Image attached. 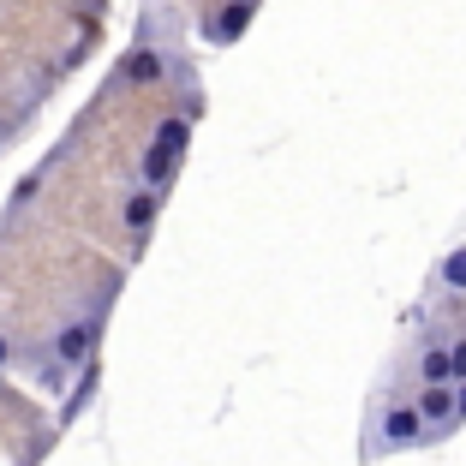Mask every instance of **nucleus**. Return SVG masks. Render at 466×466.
<instances>
[{
  "label": "nucleus",
  "instance_id": "nucleus-1",
  "mask_svg": "<svg viewBox=\"0 0 466 466\" xmlns=\"http://www.w3.org/2000/svg\"><path fill=\"white\" fill-rule=\"evenodd\" d=\"M431 437V425L419 419V400H383L377 425H370V454H395V449H419Z\"/></svg>",
  "mask_w": 466,
  "mask_h": 466
},
{
  "label": "nucleus",
  "instance_id": "nucleus-2",
  "mask_svg": "<svg viewBox=\"0 0 466 466\" xmlns=\"http://www.w3.org/2000/svg\"><path fill=\"white\" fill-rule=\"evenodd\" d=\"M419 419L437 431H454L461 425V383H437V389H419Z\"/></svg>",
  "mask_w": 466,
  "mask_h": 466
},
{
  "label": "nucleus",
  "instance_id": "nucleus-3",
  "mask_svg": "<svg viewBox=\"0 0 466 466\" xmlns=\"http://www.w3.org/2000/svg\"><path fill=\"white\" fill-rule=\"evenodd\" d=\"M90 341H96V323H66V329L55 335V359H60V370L84 365V359H90Z\"/></svg>",
  "mask_w": 466,
  "mask_h": 466
},
{
  "label": "nucleus",
  "instance_id": "nucleus-4",
  "mask_svg": "<svg viewBox=\"0 0 466 466\" xmlns=\"http://www.w3.org/2000/svg\"><path fill=\"white\" fill-rule=\"evenodd\" d=\"M246 25H251V0H228V6L209 18V42H221V48H228V42L246 36Z\"/></svg>",
  "mask_w": 466,
  "mask_h": 466
},
{
  "label": "nucleus",
  "instance_id": "nucleus-5",
  "mask_svg": "<svg viewBox=\"0 0 466 466\" xmlns=\"http://www.w3.org/2000/svg\"><path fill=\"white\" fill-rule=\"evenodd\" d=\"M437 383H454L449 341H425V347H419V389H437Z\"/></svg>",
  "mask_w": 466,
  "mask_h": 466
},
{
  "label": "nucleus",
  "instance_id": "nucleus-6",
  "mask_svg": "<svg viewBox=\"0 0 466 466\" xmlns=\"http://www.w3.org/2000/svg\"><path fill=\"white\" fill-rule=\"evenodd\" d=\"M174 167H179V156H174V150H162V144H150V150H144V162H137V179H144V192H162L167 179H174Z\"/></svg>",
  "mask_w": 466,
  "mask_h": 466
},
{
  "label": "nucleus",
  "instance_id": "nucleus-7",
  "mask_svg": "<svg viewBox=\"0 0 466 466\" xmlns=\"http://www.w3.org/2000/svg\"><path fill=\"white\" fill-rule=\"evenodd\" d=\"M156 209H162V192H132V198H126V209H120V221H126L132 233H150Z\"/></svg>",
  "mask_w": 466,
  "mask_h": 466
},
{
  "label": "nucleus",
  "instance_id": "nucleus-8",
  "mask_svg": "<svg viewBox=\"0 0 466 466\" xmlns=\"http://www.w3.org/2000/svg\"><path fill=\"white\" fill-rule=\"evenodd\" d=\"M437 288L454 293V299H466V246L442 251V263H437Z\"/></svg>",
  "mask_w": 466,
  "mask_h": 466
},
{
  "label": "nucleus",
  "instance_id": "nucleus-9",
  "mask_svg": "<svg viewBox=\"0 0 466 466\" xmlns=\"http://www.w3.org/2000/svg\"><path fill=\"white\" fill-rule=\"evenodd\" d=\"M156 144L174 156H186V144H192V126H186V114H167L162 126H156Z\"/></svg>",
  "mask_w": 466,
  "mask_h": 466
},
{
  "label": "nucleus",
  "instance_id": "nucleus-10",
  "mask_svg": "<svg viewBox=\"0 0 466 466\" xmlns=\"http://www.w3.org/2000/svg\"><path fill=\"white\" fill-rule=\"evenodd\" d=\"M126 78H132V84L162 78V55H132V60H126Z\"/></svg>",
  "mask_w": 466,
  "mask_h": 466
},
{
  "label": "nucleus",
  "instance_id": "nucleus-11",
  "mask_svg": "<svg viewBox=\"0 0 466 466\" xmlns=\"http://www.w3.org/2000/svg\"><path fill=\"white\" fill-rule=\"evenodd\" d=\"M449 365H454V383H466V335H449Z\"/></svg>",
  "mask_w": 466,
  "mask_h": 466
},
{
  "label": "nucleus",
  "instance_id": "nucleus-12",
  "mask_svg": "<svg viewBox=\"0 0 466 466\" xmlns=\"http://www.w3.org/2000/svg\"><path fill=\"white\" fill-rule=\"evenodd\" d=\"M13 365V341H6V335H0V370Z\"/></svg>",
  "mask_w": 466,
  "mask_h": 466
},
{
  "label": "nucleus",
  "instance_id": "nucleus-13",
  "mask_svg": "<svg viewBox=\"0 0 466 466\" xmlns=\"http://www.w3.org/2000/svg\"><path fill=\"white\" fill-rule=\"evenodd\" d=\"M461 425H466V383H461Z\"/></svg>",
  "mask_w": 466,
  "mask_h": 466
}]
</instances>
